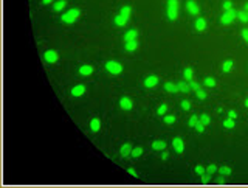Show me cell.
<instances>
[{
  "instance_id": "41",
  "label": "cell",
  "mask_w": 248,
  "mask_h": 188,
  "mask_svg": "<svg viewBox=\"0 0 248 188\" xmlns=\"http://www.w3.org/2000/svg\"><path fill=\"white\" fill-rule=\"evenodd\" d=\"M181 107H183L185 110H189V109H191V103L185 99V101H181Z\"/></svg>"
},
{
  "instance_id": "12",
  "label": "cell",
  "mask_w": 248,
  "mask_h": 188,
  "mask_svg": "<svg viewBox=\"0 0 248 188\" xmlns=\"http://www.w3.org/2000/svg\"><path fill=\"white\" fill-rule=\"evenodd\" d=\"M130 152H132V146H130V145H123V146H121V151H120V156L121 157H127V156H130Z\"/></svg>"
},
{
  "instance_id": "4",
  "label": "cell",
  "mask_w": 248,
  "mask_h": 188,
  "mask_svg": "<svg viewBox=\"0 0 248 188\" xmlns=\"http://www.w3.org/2000/svg\"><path fill=\"white\" fill-rule=\"evenodd\" d=\"M236 17H237V13H236V11L231 8V9L225 11V14L222 16V19H220V22H222L223 25H230V24H231L233 20H234Z\"/></svg>"
},
{
  "instance_id": "7",
  "label": "cell",
  "mask_w": 248,
  "mask_h": 188,
  "mask_svg": "<svg viewBox=\"0 0 248 188\" xmlns=\"http://www.w3.org/2000/svg\"><path fill=\"white\" fill-rule=\"evenodd\" d=\"M186 9H188L191 14H194V16L198 14V5L194 0H188V2H186Z\"/></svg>"
},
{
  "instance_id": "39",
  "label": "cell",
  "mask_w": 248,
  "mask_h": 188,
  "mask_svg": "<svg viewBox=\"0 0 248 188\" xmlns=\"http://www.w3.org/2000/svg\"><path fill=\"white\" fill-rule=\"evenodd\" d=\"M189 87H191V89H194V90H198V89H200V86H198V83H196V81H189Z\"/></svg>"
},
{
  "instance_id": "19",
  "label": "cell",
  "mask_w": 248,
  "mask_h": 188,
  "mask_svg": "<svg viewBox=\"0 0 248 188\" xmlns=\"http://www.w3.org/2000/svg\"><path fill=\"white\" fill-rule=\"evenodd\" d=\"M136 47H138V42L136 41L126 42V50H127V51H133V50H136Z\"/></svg>"
},
{
  "instance_id": "27",
  "label": "cell",
  "mask_w": 248,
  "mask_h": 188,
  "mask_svg": "<svg viewBox=\"0 0 248 188\" xmlns=\"http://www.w3.org/2000/svg\"><path fill=\"white\" fill-rule=\"evenodd\" d=\"M185 78L186 81H192V68H185Z\"/></svg>"
},
{
  "instance_id": "43",
  "label": "cell",
  "mask_w": 248,
  "mask_h": 188,
  "mask_svg": "<svg viewBox=\"0 0 248 188\" xmlns=\"http://www.w3.org/2000/svg\"><path fill=\"white\" fill-rule=\"evenodd\" d=\"M242 36H243V39H245L247 42H248V30L245 28V30H242Z\"/></svg>"
},
{
  "instance_id": "49",
  "label": "cell",
  "mask_w": 248,
  "mask_h": 188,
  "mask_svg": "<svg viewBox=\"0 0 248 188\" xmlns=\"http://www.w3.org/2000/svg\"><path fill=\"white\" fill-rule=\"evenodd\" d=\"M245 11H248V3H247V5H245Z\"/></svg>"
},
{
  "instance_id": "33",
  "label": "cell",
  "mask_w": 248,
  "mask_h": 188,
  "mask_svg": "<svg viewBox=\"0 0 248 188\" xmlns=\"http://www.w3.org/2000/svg\"><path fill=\"white\" fill-rule=\"evenodd\" d=\"M166 110H167V106H166V104H161V106L158 107L157 114H158V115H165V114H166Z\"/></svg>"
},
{
  "instance_id": "30",
  "label": "cell",
  "mask_w": 248,
  "mask_h": 188,
  "mask_svg": "<svg viewBox=\"0 0 248 188\" xmlns=\"http://www.w3.org/2000/svg\"><path fill=\"white\" fill-rule=\"evenodd\" d=\"M219 172H220L222 176H230V174H231V168H228V166H222V168L219 170Z\"/></svg>"
},
{
  "instance_id": "17",
  "label": "cell",
  "mask_w": 248,
  "mask_h": 188,
  "mask_svg": "<svg viewBox=\"0 0 248 188\" xmlns=\"http://www.w3.org/2000/svg\"><path fill=\"white\" fill-rule=\"evenodd\" d=\"M152 148H154L155 151H165L166 149V141H154V143H152Z\"/></svg>"
},
{
  "instance_id": "5",
  "label": "cell",
  "mask_w": 248,
  "mask_h": 188,
  "mask_svg": "<svg viewBox=\"0 0 248 188\" xmlns=\"http://www.w3.org/2000/svg\"><path fill=\"white\" fill-rule=\"evenodd\" d=\"M44 57H45V61H47L48 64H54L56 61H58V53L53 51V50H48V51H45Z\"/></svg>"
},
{
  "instance_id": "14",
  "label": "cell",
  "mask_w": 248,
  "mask_h": 188,
  "mask_svg": "<svg viewBox=\"0 0 248 188\" xmlns=\"http://www.w3.org/2000/svg\"><path fill=\"white\" fill-rule=\"evenodd\" d=\"M99 128H101V121H99L98 118H93V120L90 121V129H91L93 132H98Z\"/></svg>"
},
{
  "instance_id": "8",
  "label": "cell",
  "mask_w": 248,
  "mask_h": 188,
  "mask_svg": "<svg viewBox=\"0 0 248 188\" xmlns=\"http://www.w3.org/2000/svg\"><path fill=\"white\" fill-rule=\"evenodd\" d=\"M84 93H85V86H82V84L75 86L73 89H71V95H73V97H82Z\"/></svg>"
},
{
  "instance_id": "40",
  "label": "cell",
  "mask_w": 248,
  "mask_h": 188,
  "mask_svg": "<svg viewBox=\"0 0 248 188\" xmlns=\"http://www.w3.org/2000/svg\"><path fill=\"white\" fill-rule=\"evenodd\" d=\"M196 172H197L198 176H202V174H205L206 171H205V168H203V166H200V165H198V166H196Z\"/></svg>"
},
{
  "instance_id": "29",
  "label": "cell",
  "mask_w": 248,
  "mask_h": 188,
  "mask_svg": "<svg viewBox=\"0 0 248 188\" xmlns=\"http://www.w3.org/2000/svg\"><path fill=\"white\" fill-rule=\"evenodd\" d=\"M200 123H203L205 126H208L209 123H211V118H209L206 114H203V115H202V117H200Z\"/></svg>"
},
{
  "instance_id": "10",
  "label": "cell",
  "mask_w": 248,
  "mask_h": 188,
  "mask_svg": "<svg viewBox=\"0 0 248 188\" xmlns=\"http://www.w3.org/2000/svg\"><path fill=\"white\" fill-rule=\"evenodd\" d=\"M157 84H158V78H157V76H147V78L144 79V86L149 87V89H151V87H155Z\"/></svg>"
},
{
  "instance_id": "3",
  "label": "cell",
  "mask_w": 248,
  "mask_h": 188,
  "mask_svg": "<svg viewBox=\"0 0 248 188\" xmlns=\"http://www.w3.org/2000/svg\"><path fill=\"white\" fill-rule=\"evenodd\" d=\"M106 70L112 75H120L121 72H123V66H121L120 62H115V61H109V62L106 64Z\"/></svg>"
},
{
  "instance_id": "2",
  "label": "cell",
  "mask_w": 248,
  "mask_h": 188,
  "mask_svg": "<svg viewBox=\"0 0 248 188\" xmlns=\"http://www.w3.org/2000/svg\"><path fill=\"white\" fill-rule=\"evenodd\" d=\"M79 14H81V11H79V9H70V11H67L65 14H62V22H65V24H73L76 19L79 17Z\"/></svg>"
},
{
  "instance_id": "36",
  "label": "cell",
  "mask_w": 248,
  "mask_h": 188,
  "mask_svg": "<svg viewBox=\"0 0 248 188\" xmlns=\"http://www.w3.org/2000/svg\"><path fill=\"white\" fill-rule=\"evenodd\" d=\"M216 171H217V166H216V165H209V166L206 168V172H208V174H214Z\"/></svg>"
},
{
  "instance_id": "45",
  "label": "cell",
  "mask_w": 248,
  "mask_h": 188,
  "mask_svg": "<svg viewBox=\"0 0 248 188\" xmlns=\"http://www.w3.org/2000/svg\"><path fill=\"white\" fill-rule=\"evenodd\" d=\"M217 183H220V185H222V183H225V179L223 177H219V179H217Z\"/></svg>"
},
{
  "instance_id": "46",
  "label": "cell",
  "mask_w": 248,
  "mask_h": 188,
  "mask_svg": "<svg viewBox=\"0 0 248 188\" xmlns=\"http://www.w3.org/2000/svg\"><path fill=\"white\" fill-rule=\"evenodd\" d=\"M161 157H163V160H166V159H167V152H163Z\"/></svg>"
},
{
  "instance_id": "20",
  "label": "cell",
  "mask_w": 248,
  "mask_h": 188,
  "mask_svg": "<svg viewBox=\"0 0 248 188\" xmlns=\"http://www.w3.org/2000/svg\"><path fill=\"white\" fill-rule=\"evenodd\" d=\"M65 5H67L65 0H59V2H56V3H54L53 9H54V11H62L64 8H65Z\"/></svg>"
},
{
  "instance_id": "24",
  "label": "cell",
  "mask_w": 248,
  "mask_h": 188,
  "mask_svg": "<svg viewBox=\"0 0 248 188\" xmlns=\"http://www.w3.org/2000/svg\"><path fill=\"white\" fill-rule=\"evenodd\" d=\"M141 154H143V148H133V149H132V152H130V156L133 157V159L140 157Z\"/></svg>"
},
{
  "instance_id": "37",
  "label": "cell",
  "mask_w": 248,
  "mask_h": 188,
  "mask_svg": "<svg viewBox=\"0 0 248 188\" xmlns=\"http://www.w3.org/2000/svg\"><path fill=\"white\" fill-rule=\"evenodd\" d=\"M196 129H197V132H203L205 131V124H203V123H200V120H198V123L196 124Z\"/></svg>"
},
{
  "instance_id": "22",
  "label": "cell",
  "mask_w": 248,
  "mask_h": 188,
  "mask_svg": "<svg viewBox=\"0 0 248 188\" xmlns=\"http://www.w3.org/2000/svg\"><path fill=\"white\" fill-rule=\"evenodd\" d=\"M237 19L242 22H248V11H239L237 13Z\"/></svg>"
},
{
  "instance_id": "38",
  "label": "cell",
  "mask_w": 248,
  "mask_h": 188,
  "mask_svg": "<svg viewBox=\"0 0 248 188\" xmlns=\"http://www.w3.org/2000/svg\"><path fill=\"white\" fill-rule=\"evenodd\" d=\"M231 8H233V2H230V0H226V2H223V9H225V11L231 9Z\"/></svg>"
},
{
  "instance_id": "11",
  "label": "cell",
  "mask_w": 248,
  "mask_h": 188,
  "mask_svg": "<svg viewBox=\"0 0 248 188\" xmlns=\"http://www.w3.org/2000/svg\"><path fill=\"white\" fill-rule=\"evenodd\" d=\"M136 36H138L136 30H129V31L124 34V42H129V41H136Z\"/></svg>"
},
{
  "instance_id": "42",
  "label": "cell",
  "mask_w": 248,
  "mask_h": 188,
  "mask_svg": "<svg viewBox=\"0 0 248 188\" xmlns=\"http://www.w3.org/2000/svg\"><path fill=\"white\" fill-rule=\"evenodd\" d=\"M228 117L233 118V120H236V118H237V114H236L234 110H230V112H228Z\"/></svg>"
},
{
  "instance_id": "21",
  "label": "cell",
  "mask_w": 248,
  "mask_h": 188,
  "mask_svg": "<svg viewBox=\"0 0 248 188\" xmlns=\"http://www.w3.org/2000/svg\"><path fill=\"white\" fill-rule=\"evenodd\" d=\"M177 86H178V90H180V92H183V93H188V92L191 90L189 84H186V83H178Z\"/></svg>"
},
{
  "instance_id": "15",
  "label": "cell",
  "mask_w": 248,
  "mask_h": 188,
  "mask_svg": "<svg viewBox=\"0 0 248 188\" xmlns=\"http://www.w3.org/2000/svg\"><path fill=\"white\" fill-rule=\"evenodd\" d=\"M165 89L169 92V93H175V92H180L178 90V86L177 84H172V83H166L165 84Z\"/></svg>"
},
{
  "instance_id": "23",
  "label": "cell",
  "mask_w": 248,
  "mask_h": 188,
  "mask_svg": "<svg viewBox=\"0 0 248 188\" xmlns=\"http://www.w3.org/2000/svg\"><path fill=\"white\" fill-rule=\"evenodd\" d=\"M231 68H233V61H225L223 66H222V70L225 72V73H228Z\"/></svg>"
},
{
  "instance_id": "31",
  "label": "cell",
  "mask_w": 248,
  "mask_h": 188,
  "mask_svg": "<svg viewBox=\"0 0 248 188\" xmlns=\"http://www.w3.org/2000/svg\"><path fill=\"white\" fill-rule=\"evenodd\" d=\"M205 86H206V87H214L216 86V79L214 78H206V79H205Z\"/></svg>"
},
{
  "instance_id": "9",
  "label": "cell",
  "mask_w": 248,
  "mask_h": 188,
  "mask_svg": "<svg viewBox=\"0 0 248 188\" xmlns=\"http://www.w3.org/2000/svg\"><path fill=\"white\" fill-rule=\"evenodd\" d=\"M120 106H121V109H123V110H130L132 109V101L127 97H124V98L120 99Z\"/></svg>"
},
{
  "instance_id": "28",
  "label": "cell",
  "mask_w": 248,
  "mask_h": 188,
  "mask_svg": "<svg viewBox=\"0 0 248 188\" xmlns=\"http://www.w3.org/2000/svg\"><path fill=\"white\" fill-rule=\"evenodd\" d=\"M197 123H198V117H197V115H192V117L189 118V123H188V124L191 126V128H196Z\"/></svg>"
},
{
  "instance_id": "32",
  "label": "cell",
  "mask_w": 248,
  "mask_h": 188,
  "mask_svg": "<svg viewBox=\"0 0 248 188\" xmlns=\"http://www.w3.org/2000/svg\"><path fill=\"white\" fill-rule=\"evenodd\" d=\"M209 180H211V174H208V172L202 174V183H208Z\"/></svg>"
},
{
  "instance_id": "13",
  "label": "cell",
  "mask_w": 248,
  "mask_h": 188,
  "mask_svg": "<svg viewBox=\"0 0 248 188\" xmlns=\"http://www.w3.org/2000/svg\"><path fill=\"white\" fill-rule=\"evenodd\" d=\"M79 73H81L82 76H89L93 73V67L91 66H82L81 68H79Z\"/></svg>"
},
{
  "instance_id": "16",
  "label": "cell",
  "mask_w": 248,
  "mask_h": 188,
  "mask_svg": "<svg viewBox=\"0 0 248 188\" xmlns=\"http://www.w3.org/2000/svg\"><path fill=\"white\" fill-rule=\"evenodd\" d=\"M196 28L198 30V31H203V30L206 28V20H205V19H202V17H198L197 22H196Z\"/></svg>"
},
{
  "instance_id": "44",
  "label": "cell",
  "mask_w": 248,
  "mask_h": 188,
  "mask_svg": "<svg viewBox=\"0 0 248 188\" xmlns=\"http://www.w3.org/2000/svg\"><path fill=\"white\" fill-rule=\"evenodd\" d=\"M127 172H129V174H132L133 177H136V172H135V170H133V168H129V170H127Z\"/></svg>"
},
{
  "instance_id": "26",
  "label": "cell",
  "mask_w": 248,
  "mask_h": 188,
  "mask_svg": "<svg viewBox=\"0 0 248 188\" xmlns=\"http://www.w3.org/2000/svg\"><path fill=\"white\" fill-rule=\"evenodd\" d=\"M223 126H225L226 129H233V128H234V120H233V118H228V120H225V121H223Z\"/></svg>"
},
{
  "instance_id": "18",
  "label": "cell",
  "mask_w": 248,
  "mask_h": 188,
  "mask_svg": "<svg viewBox=\"0 0 248 188\" xmlns=\"http://www.w3.org/2000/svg\"><path fill=\"white\" fill-rule=\"evenodd\" d=\"M127 20H129V19H126L124 16H121V14H118V16L115 17V24L118 26H124L126 24H127Z\"/></svg>"
},
{
  "instance_id": "1",
  "label": "cell",
  "mask_w": 248,
  "mask_h": 188,
  "mask_svg": "<svg viewBox=\"0 0 248 188\" xmlns=\"http://www.w3.org/2000/svg\"><path fill=\"white\" fill-rule=\"evenodd\" d=\"M178 16V0H167V17L175 20Z\"/></svg>"
},
{
  "instance_id": "34",
  "label": "cell",
  "mask_w": 248,
  "mask_h": 188,
  "mask_svg": "<svg viewBox=\"0 0 248 188\" xmlns=\"http://www.w3.org/2000/svg\"><path fill=\"white\" fill-rule=\"evenodd\" d=\"M197 98L198 99H205V98H206V92L202 90V89H198L197 90Z\"/></svg>"
},
{
  "instance_id": "48",
  "label": "cell",
  "mask_w": 248,
  "mask_h": 188,
  "mask_svg": "<svg viewBox=\"0 0 248 188\" xmlns=\"http://www.w3.org/2000/svg\"><path fill=\"white\" fill-rule=\"evenodd\" d=\"M245 106L248 107V98H247V101H245Z\"/></svg>"
},
{
  "instance_id": "25",
  "label": "cell",
  "mask_w": 248,
  "mask_h": 188,
  "mask_svg": "<svg viewBox=\"0 0 248 188\" xmlns=\"http://www.w3.org/2000/svg\"><path fill=\"white\" fill-rule=\"evenodd\" d=\"M130 11H132V9H130V6H124V8L121 9V13H120V14H121V16H124L126 19H129V16H130Z\"/></svg>"
},
{
  "instance_id": "35",
  "label": "cell",
  "mask_w": 248,
  "mask_h": 188,
  "mask_svg": "<svg viewBox=\"0 0 248 188\" xmlns=\"http://www.w3.org/2000/svg\"><path fill=\"white\" fill-rule=\"evenodd\" d=\"M174 121H175L174 115H167V117H165V123H166V124H172Z\"/></svg>"
},
{
  "instance_id": "6",
  "label": "cell",
  "mask_w": 248,
  "mask_h": 188,
  "mask_svg": "<svg viewBox=\"0 0 248 188\" xmlns=\"http://www.w3.org/2000/svg\"><path fill=\"white\" fill-rule=\"evenodd\" d=\"M172 146H174V149H175V152H178V154H181L183 152V149H185V145H183V140L181 139H174L172 140Z\"/></svg>"
},
{
  "instance_id": "47",
  "label": "cell",
  "mask_w": 248,
  "mask_h": 188,
  "mask_svg": "<svg viewBox=\"0 0 248 188\" xmlns=\"http://www.w3.org/2000/svg\"><path fill=\"white\" fill-rule=\"evenodd\" d=\"M42 2H44V3H45V5H48V3H51V2H53V0H42Z\"/></svg>"
}]
</instances>
